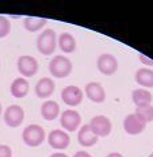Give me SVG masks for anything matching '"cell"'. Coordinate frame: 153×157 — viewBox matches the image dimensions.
I'll return each instance as SVG.
<instances>
[{"instance_id":"6da1fadb","label":"cell","mask_w":153,"mask_h":157,"mask_svg":"<svg viewBox=\"0 0 153 157\" xmlns=\"http://www.w3.org/2000/svg\"><path fill=\"white\" fill-rule=\"evenodd\" d=\"M49 71H50L52 76L54 77H67L72 72V63L69 58L64 57V56H54L49 63Z\"/></svg>"},{"instance_id":"7a4b0ae2","label":"cell","mask_w":153,"mask_h":157,"mask_svg":"<svg viewBox=\"0 0 153 157\" xmlns=\"http://www.w3.org/2000/svg\"><path fill=\"white\" fill-rule=\"evenodd\" d=\"M57 46V38H56V33L52 29H46L38 35L37 39V48L42 54L45 56H50L54 53Z\"/></svg>"},{"instance_id":"3957f363","label":"cell","mask_w":153,"mask_h":157,"mask_svg":"<svg viewBox=\"0 0 153 157\" xmlns=\"http://www.w3.org/2000/svg\"><path fill=\"white\" fill-rule=\"evenodd\" d=\"M23 141L29 146H40L45 141V130L40 125H30L23 130Z\"/></svg>"},{"instance_id":"277c9868","label":"cell","mask_w":153,"mask_h":157,"mask_svg":"<svg viewBox=\"0 0 153 157\" xmlns=\"http://www.w3.org/2000/svg\"><path fill=\"white\" fill-rule=\"evenodd\" d=\"M146 127V122L137 114H129L123 121V129L128 134L132 136H137V134L142 133Z\"/></svg>"},{"instance_id":"5b68a950","label":"cell","mask_w":153,"mask_h":157,"mask_svg":"<svg viewBox=\"0 0 153 157\" xmlns=\"http://www.w3.org/2000/svg\"><path fill=\"white\" fill-rule=\"evenodd\" d=\"M90 127L98 137H107L111 133V121L105 115H96L91 119Z\"/></svg>"},{"instance_id":"8992f818","label":"cell","mask_w":153,"mask_h":157,"mask_svg":"<svg viewBox=\"0 0 153 157\" xmlns=\"http://www.w3.org/2000/svg\"><path fill=\"white\" fill-rule=\"evenodd\" d=\"M98 69L106 76L114 75L118 69V60L113 54L103 53L98 58Z\"/></svg>"},{"instance_id":"52a82bcc","label":"cell","mask_w":153,"mask_h":157,"mask_svg":"<svg viewBox=\"0 0 153 157\" xmlns=\"http://www.w3.org/2000/svg\"><path fill=\"white\" fill-rule=\"evenodd\" d=\"M25 119V111L18 104H12L10 106L4 113V121L10 127H18L22 125Z\"/></svg>"},{"instance_id":"ba28073f","label":"cell","mask_w":153,"mask_h":157,"mask_svg":"<svg viewBox=\"0 0 153 157\" xmlns=\"http://www.w3.org/2000/svg\"><path fill=\"white\" fill-rule=\"evenodd\" d=\"M18 71L22 76H34L38 71V63L31 56H21L18 58Z\"/></svg>"},{"instance_id":"9c48e42d","label":"cell","mask_w":153,"mask_h":157,"mask_svg":"<svg viewBox=\"0 0 153 157\" xmlns=\"http://www.w3.org/2000/svg\"><path fill=\"white\" fill-rule=\"evenodd\" d=\"M60 122H61V126H63L65 130H68V132H76L77 127L80 126L81 117H80V114L75 110H65L64 113L61 114Z\"/></svg>"},{"instance_id":"30bf717a","label":"cell","mask_w":153,"mask_h":157,"mask_svg":"<svg viewBox=\"0 0 153 157\" xmlns=\"http://www.w3.org/2000/svg\"><path fill=\"white\" fill-rule=\"evenodd\" d=\"M61 99L65 104L75 107L77 104H80L81 100H83V91L76 86H68L61 92Z\"/></svg>"},{"instance_id":"8fae6325","label":"cell","mask_w":153,"mask_h":157,"mask_svg":"<svg viewBox=\"0 0 153 157\" xmlns=\"http://www.w3.org/2000/svg\"><path fill=\"white\" fill-rule=\"evenodd\" d=\"M48 141H49V145H50L52 148H54L57 150H63V149L69 146L71 138L67 133L63 132V130L54 129V130L50 132V134H49Z\"/></svg>"},{"instance_id":"7c38bea8","label":"cell","mask_w":153,"mask_h":157,"mask_svg":"<svg viewBox=\"0 0 153 157\" xmlns=\"http://www.w3.org/2000/svg\"><path fill=\"white\" fill-rule=\"evenodd\" d=\"M86 94L90 100L95 103H103L106 99V91L99 83L91 81L86 86Z\"/></svg>"},{"instance_id":"4fadbf2b","label":"cell","mask_w":153,"mask_h":157,"mask_svg":"<svg viewBox=\"0 0 153 157\" xmlns=\"http://www.w3.org/2000/svg\"><path fill=\"white\" fill-rule=\"evenodd\" d=\"M54 88H56L54 81L50 77H42L35 84V94H37L38 98L45 99V98L52 96V94L54 92Z\"/></svg>"},{"instance_id":"5bb4252c","label":"cell","mask_w":153,"mask_h":157,"mask_svg":"<svg viewBox=\"0 0 153 157\" xmlns=\"http://www.w3.org/2000/svg\"><path fill=\"white\" fill-rule=\"evenodd\" d=\"M77 141L81 146H94L98 142V136L91 130L90 125H84L80 127L79 134H77Z\"/></svg>"},{"instance_id":"9a60e30c","label":"cell","mask_w":153,"mask_h":157,"mask_svg":"<svg viewBox=\"0 0 153 157\" xmlns=\"http://www.w3.org/2000/svg\"><path fill=\"white\" fill-rule=\"evenodd\" d=\"M29 90H30V84L26 80L25 77H18L12 81L11 84V94L14 98H18V99H22L26 95L29 94Z\"/></svg>"},{"instance_id":"2e32d148","label":"cell","mask_w":153,"mask_h":157,"mask_svg":"<svg viewBox=\"0 0 153 157\" xmlns=\"http://www.w3.org/2000/svg\"><path fill=\"white\" fill-rule=\"evenodd\" d=\"M132 99H133V103L137 107H142V106H149V104H152L153 96L148 90H145V88H138V90L133 91Z\"/></svg>"},{"instance_id":"e0dca14e","label":"cell","mask_w":153,"mask_h":157,"mask_svg":"<svg viewBox=\"0 0 153 157\" xmlns=\"http://www.w3.org/2000/svg\"><path fill=\"white\" fill-rule=\"evenodd\" d=\"M136 81L141 87L146 88H153V71L151 68H140L136 72Z\"/></svg>"},{"instance_id":"ac0fdd59","label":"cell","mask_w":153,"mask_h":157,"mask_svg":"<svg viewBox=\"0 0 153 157\" xmlns=\"http://www.w3.org/2000/svg\"><path fill=\"white\" fill-rule=\"evenodd\" d=\"M41 114L44 117V119L53 121L60 114V106L56 102H53V100H46L41 107Z\"/></svg>"},{"instance_id":"d6986e66","label":"cell","mask_w":153,"mask_h":157,"mask_svg":"<svg viewBox=\"0 0 153 157\" xmlns=\"http://www.w3.org/2000/svg\"><path fill=\"white\" fill-rule=\"evenodd\" d=\"M48 23L46 19L44 18H35V16H26L23 19V25L25 29L27 31L35 33V31H40L45 27V25Z\"/></svg>"},{"instance_id":"ffe728a7","label":"cell","mask_w":153,"mask_h":157,"mask_svg":"<svg viewBox=\"0 0 153 157\" xmlns=\"http://www.w3.org/2000/svg\"><path fill=\"white\" fill-rule=\"evenodd\" d=\"M58 45H60V49L64 53H72L76 49V39L69 33H63L58 38Z\"/></svg>"},{"instance_id":"44dd1931","label":"cell","mask_w":153,"mask_h":157,"mask_svg":"<svg viewBox=\"0 0 153 157\" xmlns=\"http://www.w3.org/2000/svg\"><path fill=\"white\" fill-rule=\"evenodd\" d=\"M136 114H137L138 117H141L146 123L152 122L153 121V106L152 104H149V106L137 107V109H136Z\"/></svg>"},{"instance_id":"7402d4cb","label":"cell","mask_w":153,"mask_h":157,"mask_svg":"<svg viewBox=\"0 0 153 157\" xmlns=\"http://www.w3.org/2000/svg\"><path fill=\"white\" fill-rule=\"evenodd\" d=\"M11 31V23L8 22L7 18L0 15V38L7 37Z\"/></svg>"},{"instance_id":"603a6c76","label":"cell","mask_w":153,"mask_h":157,"mask_svg":"<svg viewBox=\"0 0 153 157\" xmlns=\"http://www.w3.org/2000/svg\"><path fill=\"white\" fill-rule=\"evenodd\" d=\"M0 157H12V150L8 145H0Z\"/></svg>"},{"instance_id":"cb8c5ba5","label":"cell","mask_w":153,"mask_h":157,"mask_svg":"<svg viewBox=\"0 0 153 157\" xmlns=\"http://www.w3.org/2000/svg\"><path fill=\"white\" fill-rule=\"evenodd\" d=\"M138 58H140V61H141V63H144L145 65H152V67H153V61L149 60V58H146L144 54H140Z\"/></svg>"},{"instance_id":"d4e9b609","label":"cell","mask_w":153,"mask_h":157,"mask_svg":"<svg viewBox=\"0 0 153 157\" xmlns=\"http://www.w3.org/2000/svg\"><path fill=\"white\" fill-rule=\"evenodd\" d=\"M73 157H91V155L88 152H84V150H79V152L75 153Z\"/></svg>"},{"instance_id":"484cf974","label":"cell","mask_w":153,"mask_h":157,"mask_svg":"<svg viewBox=\"0 0 153 157\" xmlns=\"http://www.w3.org/2000/svg\"><path fill=\"white\" fill-rule=\"evenodd\" d=\"M50 157H68L65 153H61V152H57V153H53Z\"/></svg>"},{"instance_id":"4316f807","label":"cell","mask_w":153,"mask_h":157,"mask_svg":"<svg viewBox=\"0 0 153 157\" xmlns=\"http://www.w3.org/2000/svg\"><path fill=\"white\" fill-rule=\"evenodd\" d=\"M107 157H123L121 153H117V152H113V153H110V155H107Z\"/></svg>"},{"instance_id":"83f0119b","label":"cell","mask_w":153,"mask_h":157,"mask_svg":"<svg viewBox=\"0 0 153 157\" xmlns=\"http://www.w3.org/2000/svg\"><path fill=\"white\" fill-rule=\"evenodd\" d=\"M0 114H2V104H0Z\"/></svg>"},{"instance_id":"f1b7e54d","label":"cell","mask_w":153,"mask_h":157,"mask_svg":"<svg viewBox=\"0 0 153 157\" xmlns=\"http://www.w3.org/2000/svg\"><path fill=\"white\" fill-rule=\"evenodd\" d=\"M149 157H153V155H152V156H149Z\"/></svg>"}]
</instances>
